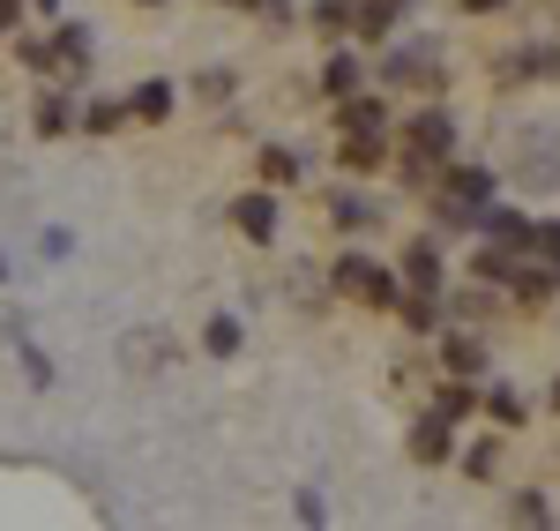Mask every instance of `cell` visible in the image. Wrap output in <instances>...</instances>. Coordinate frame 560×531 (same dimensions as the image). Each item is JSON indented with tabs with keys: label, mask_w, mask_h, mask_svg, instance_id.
<instances>
[{
	"label": "cell",
	"mask_w": 560,
	"mask_h": 531,
	"mask_svg": "<svg viewBox=\"0 0 560 531\" xmlns=\"http://www.w3.org/2000/svg\"><path fill=\"white\" fill-rule=\"evenodd\" d=\"M382 83H396V90H441V83H448V68H441V45H433V38L396 45V53L382 60Z\"/></svg>",
	"instance_id": "6da1fadb"
},
{
	"label": "cell",
	"mask_w": 560,
	"mask_h": 531,
	"mask_svg": "<svg viewBox=\"0 0 560 531\" xmlns=\"http://www.w3.org/2000/svg\"><path fill=\"white\" fill-rule=\"evenodd\" d=\"M404 142H411V165H448V158H456V120H448L441 105H427V113L404 128Z\"/></svg>",
	"instance_id": "7a4b0ae2"
},
{
	"label": "cell",
	"mask_w": 560,
	"mask_h": 531,
	"mask_svg": "<svg viewBox=\"0 0 560 531\" xmlns=\"http://www.w3.org/2000/svg\"><path fill=\"white\" fill-rule=\"evenodd\" d=\"M337 292H351V300H366V308H396V277H388L382 263H366V255H345L337 263Z\"/></svg>",
	"instance_id": "3957f363"
},
{
	"label": "cell",
	"mask_w": 560,
	"mask_h": 531,
	"mask_svg": "<svg viewBox=\"0 0 560 531\" xmlns=\"http://www.w3.org/2000/svg\"><path fill=\"white\" fill-rule=\"evenodd\" d=\"M441 203H448V210H464V224H478V210L493 203V165H448Z\"/></svg>",
	"instance_id": "277c9868"
},
{
	"label": "cell",
	"mask_w": 560,
	"mask_h": 531,
	"mask_svg": "<svg viewBox=\"0 0 560 531\" xmlns=\"http://www.w3.org/2000/svg\"><path fill=\"white\" fill-rule=\"evenodd\" d=\"M546 76H560V45H516L493 68V83H546Z\"/></svg>",
	"instance_id": "5b68a950"
},
{
	"label": "cell",
	"mask_w": 560,
	"mask_h": 531,
	"mask_svg": "<svg viewBox=\"0 0 560 531\" xmlns=\"http://www.w3.org/2000/svg\"><path fill=\"white\" fill-rule=\"evenodd\" d=\"M501 285L516 292V308H546V300H553V292H560V277H553V269H546V263H538V255H523V263L509 269Z\"/></svg>",
	"instance_id": "8992f818"
},
{
	"label": "cell",
	"mask_w": 560,
	"mask_h": 531,
	"mask_svg": "<svg viewBox=\"0 0 560 531\" xmlns=\"http://www.w3.org/2000/svg\"><path fill=\"white\" fill-rule=\"evenodd\" d=\"M411 457H419V464H448V457H456V419L427 412V419L411 427Z\"/></svg>",
	"instance_id": "52a82bcc"
},
{
	"label": "cell",
	"mask_w": 560,
	"mask_h": 531,
	"mask_svg": "<svg viewBox=\"0 0 560 531\" xmlns=\"http://www.w3.org/2000/svg\"><path fill=\"white\" fill-rule=\"evenodd\" d=\"M478 224H486V240H493V247H509V255H530V232H538L530 218H516V210H493V203H486V210H478Z\"/></svg>",
	"instance_id": "ba28073f"
},
{
	"label": "cell",
	"mask_w": 560,
	"mask_h": 531,
	"mask_svg": "<svg viewBox=\"0 0 560 531\" xmlns=\"http://www.w3.org/2000/svg\"><path fill=\"white\" fill-rule=\"evenodd\" d=\"M232 224H240L247 240H269V232H277V195H269V187L240 195V203H232Z\"/></svg>",
	"instance_id": "9c48e42d"
},
{
	"label": "cell",
	"mask_w": 560,
	"mask_h": 531,
	"mask_svg": "<svg viewBox=\"0 0 560 531\" xmlns=\"http://www.w3.org/2000/svg\"><path fill=\"white\" fill-rule=\"evenodd\" d=\"M441 367H448L456 382H471V374H486V345L464 337V330H448V337H441Z\"/></svg>",
	"instance_id": "30bf717a"
},
{
	"label": "cell",
	"mask_w": 560,
	"mask_h": 531,
	"mask_svg": "<svg viewBox=\"0 0 560 531\" xmlns=\"http://www.w3.org/2000/svg\"><path fill=\"white\" fill-rule=\"evenodd\" d=\"M120 105H128V120H150L158 128V120H173V83H135Z\"/></svg>",
	"instance_id": "8fae6325"
},
{
	"label": "cell",
	"mask_w": 560,
	"mask_h": 531,
	"mask_svg": "<svg viewBox=\"0 0 560 531\" xmlns=\"http://www.w3.org/2000/svg\"><path fill=\"white\" fill-rule=\"evenodd\" d=\"M404 285L441 292V247H433V240H411V247H404Z\"/></svg>",
	"instance_id": "7c38bea8"
},
{
	"label": "cell",
	"mask_w": 560,
	"mask_h": 531,
	"mask_svg": "<svg viewBox=\"0 0 560 531\" xmlns=\"http://www.w3.org/2000/svg\"><path fill=\"white\" fill-rule=\"evenodd\" d=\"M396 314H404V330H419V337H433L441 330V292H396Z\"/></svg>",
	"instance_id": "4fadbf2b"
},
{
	"label": "cell",
	"mask_w": 560,
	"mask_h": 531,
	"mask_svg": "<svg viewBox=\"0 0 560 531\" xmlns=\"http://www.w3.org/2000/svg\"><path fill=\"white\" fill-rule=\"evenodd\" d=\"M337 105H345V113H337L345 135H388V105L382 97H337Z\"/></svg>",
	"instance_id": "5bb4252c"
},
{
	"label": "cell",
	"mask_w": 560,
	"mask_h": 531,
	"mask_svg": "<svg viewBox=\"0 0 560 531\" xmlns=\"http://www.w3.org/2000/svg\"><path fill=\"white\" fill-rule=\"evenodd\" d=\"M240 345H247L240 314H210V322H202V353L210 359H240Z\"/></svg>",
	"instance_id": "9a60e30c"
},
{
	"label": "cell",
	"mask_w": 560,
	"mask_h": 531,
	"mask_svg": "<svg viewBox=\"0 0 560 531\" xmlns=\"http://www.w3.org/2000/svg\"><path fill=\"white\" fill-rule=\"evenodd\" d=\"M396 15H404L396 0H359V8H351V31L374 45V38H388V31H396Z\"/></svg>",
	"instance_id": "2e32d148"
},
{
	"label": "cell",
	"mask_w": 560,
	"mask_h": 531,
	"mask_svg": "<svg viewBox=\"0 0 560 531\" xmlns=\"http://www.w3.org/2000/svg\"><path fill=\"white\" fill-rule=\"evenodd\" d=\"M52 53H60L68 76H83V68H90V31H83V23H60V31H52Z\"/></svg>",
	"instance_id": "e0dca14e"
},
{
	"label": "cell",
	"mask_w": 560,
	"mask_h": 531,
	"mask_svg": "<svg viewBox=\"0 0 560 531\" xmlns=\"http://www.w3.org/2000/svg\"><path fill=\"white\" fill-rule=\"evenodd\" d=\"M359 90V53H329L322 60V97H351Z\"/></svg>",
	"instance_id": "ac0fdd59"
},
{
	"label": "cell",
	"mask_w": 560,
	"mask_h": 531,
	"mask_svg": "<svg viewBox=\"0 0 560 531\" xmlns=\"http://www.w3.org/2000/svg\"><path fill=\"white\" fill-rule=\"evenodd\" d=\"M329 218L345 224V232H366V224H374V203H366V195H351V187H345V195H329Z\"/></svg>",
	"instance_id": "d6986e66"
},
{
	"label": "cell",
	"mask_w": 560,
	"mask_h": 531,
	"mask_svg": "<svg viewBox=\"0 0 560 531\" xmlns=\"http://www.w3.org/2000/svg\"><path fill=\"white\" fill-rule=\"evenodd\" d=\"M68 128H75V105H68V97L52 90V97H45V105H38V135H45V142H60V135H68Z\"/></svg>",
	"instance_id": "ffe728a7"
},
{
	"label": "cell",
	"mask_w": 560,
	"mask_h": 531,
	"mask_svg": "<svg viewBox=\"0 0 560 531\" xmlns=\"http://www.w3.org/2000/svg\"><path fill=\"white\" fill-rule=\"evenodd\" d=\"M382 158H388V142H382V135H351V142H345V165H351V173H374Z\"/></svg>",
	"instance_id": "44dd1931"
},
{
	"label": "cell",
	"mask_w": 560,
	"mask_h": 531,
	"mask_svg": "<svg viewBox=\"0 0 560 531\" xmlns=\"http://www.w3.org/2000/svg\"><path fill=\"white\" fill-rule=\"evenodd\" d=\"M255 165H261V180H269V187H292V180H300V158H292V150H277V142L261 150Z\"/></svg>",
	"instance_id": "7402d4cb"
},
{
	"label": "cell",
	"mask_w": 560,
	"mask_h": 531,
	"mask_svg": "<svg viewBox=\"0 0 560 531\" xmlns=\"http://www.w3.org/2000/svg\"><path fill=\"white\" fill-rule=\"evenodd\" d=\"M471 382H456V374H448V382H441V390H433V412H441V419H464V412H471Z\"/></svg>",
	"instance_id": "603a6c76"
},
{
	"label": "cell",
	"mask_w": 560,
	"mask_h": 531,
	"mask_svg": "<svg viewBox=\"0 0 560 531\" xmlns=\"http://www.w3.org/2000/svg\"><path fill=\"white\" fill-rule=\"evenodd\" d=\"M120 359H128V367H165V359H173V345H165V337H128V345H120Z\"/></svg>",
	"instance_id": "cb8c5ba5"
},
{
	"label": "cell",
	"mask_w": 560,
	"mask_h": 531,
	"mask_svg": "<svg viewBox=\"0 0 560 531\" xmlns=\"http://www.w3.org/2000/svg\"><path fill=\"white\" fill-rule=\"evenodd\" d=\"M120 120H128V105H120V97H97V105L83 113V135H113Z\"/></svg>",
	"instance_id": "d4e9b609"
},
{
	"label": "cell",
	"mask_w": 560,
	"mask_h": 531,
	"mask_svg": "<svg viewBox=\"0 0 560 531\" xmlns=\"http://www.w3.org/2000/svg\"><path fill=\"white\" fill-rule=\"evenodd\" d=\"M15 53H23V68H31V76H52V68H60V53H52V38H23Z\"/></svg>",
	"instance_id": "484cf974"
},
{
	"label": "cell",
	"mask_w": 560,
	"mask_h": 531,
	"mask_svg": "<svg viewBox=\"0 0 560 531\" xmlns=\"http://www.w3.org/2000/svg\"><path fill=\"white\" fill-rule=\"evenodd\" d=\"M486 412H493L501 427H523V397L516 390H486Z\"/></svg>",
	"instance_id": "4316f807"
},
{
	"label": "cell",
	"mask_w": 560,
	"mask_h": 531,
	"mask_svg": "<svg viewBox=\"0 0 560 531\" xmlns=\"http://www.w3.org/2000/svg\"><path fill=\"white\" fill-rule=\"evenodd\" d=\"M493 464H501V442H471L464 449V472H471V480H493Z\"/></svg>",
	"instance_id": "83f0119b"
},
{
	"label": "cell",
	"mask_w": 560,
	"mask_h": 531,
	"mask_svg": "<svg viewBox=\"0 0 560 531\" xmlns=\"http://www.w3.org/2000/svg\"><path fill=\"white\" fill-rule=\"evenodd\" d=\"M530 255H538V263L560 277V224H538V232H530Z\"/></svg>",
	"instance_id": "f1b7e54d"
},
{
	"label": "cell",
	"mask_w": 560,
	"mask_h": 531,
	"mask_svg": "<svg viewBox=\"0 0 560 531\" xmlns=\"http://www.w3.org/2000/svg\"><path fill=\"white\" fill-rule=\"evenodd\" d=\"M351 23V0H314V31H345Z\"/></svg>",
	"instance_id": "f546056e"
},
{
	"label": "cell",
	"mask_w": 560,
	"mask_h": 531,
	"mask_svg": "<svg viewBox=\"0 0 560 531\" xmlns=\"http://www.w3.org/2000/svg\"><path fill=\"white\" fill-rule=\"evenodd\" d=\"M516 524H553V501L546 494H516Z\"/></svg>",
	"instance_id": "4dcf8cb0"
},
{
	"label": "cell",
	"mask_w": 560,
	"mask_h": 531,
	"mask_svg": "<svg viewBox=\"0 0 560 531\" xmlns=\"http://www.w3.org/2000/svg\"><path fill=\"white\" fill-rule=\"evenodd\" d=\"M486 308H493V292H486V285H471V292H464V308H456V314H471V322H478Z\"/></svg>",
	"instance_id": "1f68e13d"
},
{
	"label": "cell",
	"mask_w": 560,
	"mask_h": 531,
	"mask_svg": "<svg viewBox=\"0 0 560 531\" xmlns=\"http://www.w3.org/2000/svg\"><path fill=\"white\" fill-rule=\"evenodd\" d=\"M23 23V0H0V31H15Z\"/></svg>",
	"instance_id": "d6a6232c"
},
{
	"label": "cell",
	"mask_w": 560,
	"mask_h": 531,
	"mask_svg": "<svg viewBox=\"0 0 560 531\" xmlns=\"http://www.w3.org/2000/svg\"><path fill=\"white\" fill-rule=\"evenodd\" d=\"M464 15H493V8H509V0H456Z\"/></svg>",
	"instance_id": "836d02e7"
},
{
	"label": "cell",
	"mask_w": 560,
	"mask_h": 531,
	"mask_svg": "<svg viewBox=\"0 0 560 531\" xmlns=\"http://www.w3.org/2000/svg\"><path fill=\"white\" fill-rule=\"evenodd\" d=\"M553 412H560V382H553Z\"/></svg>",
	"instance_id": "e575fe53"
},
{
	"label": "cell",
	"mask_w": 560,
	"mask_h": 531,
	"mask_svg": "<svg viewBox=\"0 0 560 531\" xmlns=\"http://www.w3.org/2000/svg\"><path fill=\"white\" fill-rule=\"evenodd\" d=\"M38 8H60V0H38Z\"/></svg>",
	"instance_id": "d590c367"
},
{
	"label": "cell",
	"mask_w": 560,
	"mask_h": 531,
	"mask_svg": "<svg viewBox=\"0 0 560 531\" xmlns=\"http://www.w3.org/2000/svg\"><path fill=\"white\" fill-rule=\"evenodd\" d=\"M142 8H158V0H142Z\"/></svg>",
	"instance_id": "8d00e7d4"
}]
</instances>
